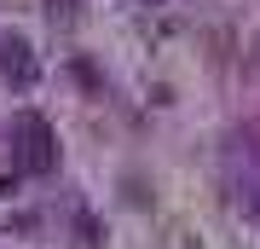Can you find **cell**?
Returning <instances> with one entry per match:
<instances>
[{
    "instance_id": "cell-1",
    "label": "cell",
    "mask_w": 260,
    "mask_h": 249,
    "mask_svg": "<svg viewBox=\"0 0 260 249\" xmlns=\"http://www.w3.org/2000/svg\"><path fill=\"white\" fill-rule=\"evenodd\" d=\"M23 145H29V168H52V133L35 116H23Z\"/></svg>"
}]
</instances>
